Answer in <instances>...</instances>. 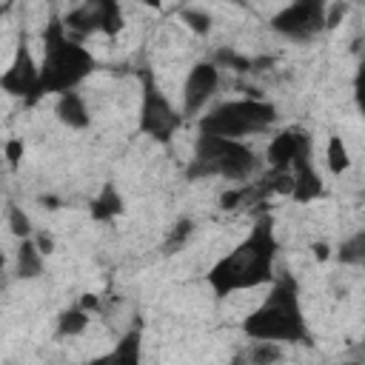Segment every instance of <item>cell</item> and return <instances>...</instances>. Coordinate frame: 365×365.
Listing matches in <instances>:
<instances>
[{
    "label": "cell",
    "instance_id": "obj_20",
    "mask_svg": "<svg viewBox=\"0 0 365 365\" xmlns=\"http://www.w3.org/2000/svg\"><path fill=\"white\" fill-rule=\"evenodd\" d=\"M356 100H359V108L365 111V63H362L359 77H356Z\"/></svg>",
    "mask_w": 365,
    "mask_h": 365
},
{
    "label": "cell",
    "instance_id": "obj_1",
    "mask_svg": "<svg viewBox=\"0 0 365 365\" xmlns=\"http://www.w3.org/2000/svg\"><path fill=\"white\" fill-rule=\"evenodd\" d=\"M274 257H277V240H274L268 222H259L228 257H222L211 268L208 282L220 297L262 285L271 279Z\"/></svg>",
    "mask_w": 365,
    "mask_h": 365
},
{
    "label": "cell",
    "instance_id": "obj_9",
    "mask_svg": "<svg viewBox=\"0 0 365 365\" xmlns=\"http://www.w3.org/2000/svg\"><path fill=\"white\" fill-rule=\"evenodd\" d=\"M217 80H220V74H217V66H211V63H197L188 71V77L182 83V117L197 114L208 103V97L217 91Z\"/></svg>",
    "mask_w": 365,
    "mask_h": 365
},
{
    "label": "cell",
    "instance_id": "obj_19",
    "mask_svg": "<svg viewBox=\"0 0 365 365\" xmlns=\"http://www.w3.org/2000/svg\"><path fill=\"white\" fill-rule=\"evenodd\" d=\"M182 20H188V26L194 29V31H208V14H200V11H191V9H185L182 11Z\"/></svg>",
    "mask_w": 365,
    "mask_h": 365
},
{
    "label": "cell",
    "instance_id": "obj_13",
    "mask_svg": "<svg viewBox=\"0 0 365 365\" xmlns=\"http://www.w3.org/2000/svg\"><path fill=\"white\" fill-rule=\"evenodd\" d=\"M43 257L46 254L37 248L34 240H23V245L17 251V277H23V279L37 277L43 271Z\"/></svg>",
    "mask_w": 365,
    "mask_h": 365
},
{
    "label": "cell",
    "instance_id": "obj_16",
    "mask_svg": "<svg viewBox=\"0 0 365 365\" xmlns=\"http://www.w3.org/2000/svg\"><path fill=\"white\" fill-rule=\"evenodd\" d=\"M325 160H328V168H331L334 174H342V171L351 165V157H348V148H345L342 137H331V140H328Z\"/></svg>",
    "mask_w": 365,
    "mask_h": 365
},
{
    "label": "cell",
    "instance_id": "obj_11",
    "mask_svg": "<svg viewBox=\"0 0 365 365\" xmlns=\"http://www.w3.org/2000/svg\"><path fill=\"white\" fill-rule=\"evenodd\" d=\"M88 365H140V334L137 331L125 334L108 354L97 356Z\"/></svg>",
    "mask_w": 365,
    "mask_h": 365
},
{
    "label": "cell",
    "instance_id": "obj_14",
    "mask_svg": "<svg viewBox=\"0 0 365 365\" xmlns=\"http://www.w3.org/2000/svg\"><path fill=\"white\" fill-rule=\"evenodd\" d=\"M120 208H123V200H120L117 188H114V185H106V188L97 194V200L91 202V217H94V220H111V217L120 214Z\"/></svg>",
    "mask_w": 365,
    "mask_h": 365
},
{
    "label": "cell",
    "instance_id": "obj_2",
    "mask_svg": "<svg viewBox=\"0 0 365 365\" xmlns=\"http://www.w3.org/2000/svg\"><path fill=\"white\" fill-rule=\"evenodd\" d=\"M245 334L257 342H302L308 339L302 308L297 299V288L291 279H282L271 288V294L248 314Z\"/></svg>",
    "mask_w": 365,
    "mask_h": 365
},
{
    "label": "cell",
    "instance_id": "obj_17",
    "mask_svg": "<svg viewBox=\"0 0 365 365\" xmlns=\"http://www.w3.org/2000/svg\"><path fill=\"white\" fill-rule=\"evenodd\" d=\"M339 259H342V262H351V265H365V231L356 234V237H351V240L342 245Z\"/></svg>",
    "mask_w": 365,
    "mask_h": 365
},
{
    "label": "cell",
    "instance_id": "obj_5",
    "mask_svg": "<svg viewBox=\"0 0 365 365\" xmlns=\"http://www.w3.org/2000/svg\"><path fill=\"white\" fill-rule=\"evenodd\" d=\"M277 111L271 103L262 100H231L217 106L211 114L202 117L200 134L222 137V140H242L254 131H262L274 123Z\"/></svg>",
    "mask_w": 365,
    "mask_h": 365
},
{
    "label": "cell",
    "instance_id": "obj_7",
    "mask_svg": "<svg viewBox=\"0 0 365 365\" xmlns=\"http://www.w3.org/2000/svg\"><path fill=\"white\" fill-rule=\"evenodd\" d=\"M325 23V9L319 3H297V6H285L277 17H274V29L288 34V37H311L314 31H319Z\"/></svg>",
    "mask_w": 365,
    "mask_h": 365
},
{
    "label": "cell",
    "instance_id": "obj_12",
    "mask_svg": "<svg viewBox=\"0 0 365 365\" xmlns=\"http://www.w3.org/2000/svg\"><path fill=\"white\" fill-rule=\"evenodd\" d=\"M57 117L68 125V128H86L88 125V108L83 103V97L77 91H68V94H60L57 100Z\"/></svg>",
    "mask_w": 365,
    "mask_h": 365
},
{
    "label": "cell",
    "instance_id": "obj_6",
    "mask_svg": "<svg viewBox=\"0 0 365 365\" xmlns=\"http://www.w3.org/2000/svg\"><path fill=\"white\" fill-rule=\"evenodd\" d=\"M180 123H182V114H177V108L160 94L154 80L145 77L143 106H140V128L145 134H151L154 140H171V134L180 128Z\"/></svg>",
    "mask_w": 365,
    "mask_h": 365
},
{
    "label": "cell",
    "instance_id": "obj_21",
    "mask_svg": "<svg viewBox=\"0 0 365 365\" xmlns=\"http://www.w3.org/2000/svg\"><path fill=\"white\" fill-rule=\"evenodd\" d=\"M34 242H37V248H40L43 254H51V248H54V240H51L48 234H37Z\"/></svg>",
    "mask_w": 365,
    "mask_h": 365
},
{
    "label": "cell",
    "instance_id": "obj_4",
    "mask_svg": "<svg viewBox=\"0 0 365 365\" xmlns=\"http://www.w3.org/2000/svg\"><path fill=\"white\" fill-rule=\"evenodd\" d=\"M257 157L242 140H222L200 134L191 174L200 177H225V180H245L254 174Z\"/></svg>",
    "mask_w": 365,
    "mask_h": 365
},
{
    "label": "cell",
    "instance_id": "obj_8",
    "mask_svg": "<svg viewBox=\"0 0 365 365\" xmlns=\"http://www.w3.org/2000/svg\"><path fill=\"white\" fill-rule=\"evenodd\" d=\"M0 83H3V88H6L9 94H14V97H29V94H34V91H43L40 66L31 60V54H29L26 46L14 54V60H11V66L3 71Z\"/></svg>",
    "mask_w": 365,
    "mask_h": 365
},
{
    "label": "cell",
    "instance_id": "obj_3",
    "mask_svg": "<svg viewBox=\"0 0 365 365\" xmlns=\"http://www.w3.org/2000/svg\"><path fill=\"white\" fill-rule=\"evenodd\" d=\"M91 66H94L91 54L80 43H71L60 31V26H51V31L46 34V54L40 60L43 91H57V94L74 91V86L91 71Z\"/></svg>",
    "mask_w": 365,
    "mask_h": 365
},
{
    "label": "cell",
    "instance_id": "obj_10",
    "mask_svg": "<svg viewBox=\"0 0 365 365\" xmlns=\"http://www.w3.org/2000/svg\"><path fill=\"white\" fill-rule=\"evenodd\" d=\"M308 154V137L297 128H288L282 134H277L268 145V163L274 168H285V165H294L299 157Z\"/></svg>",
    "mask_w": 365,
    "mask_h": 365
},
{
    "label": "cell",
    "instance_id": "obj_18",
    "mask_svg": "<svg viewBox=\"0 0 365 365\" xmlns=\"http://www.w3.org/2000/svg\"><path fill=\"white\" fill-rule=\"evenodd\" d=\"M9 225H11V231H14L17 237H29V217H26L17 205L9 208Z\"/></svg>",
    "mask_w": 365,
    "mask_h": 365
},
{
    "label": "cell",
    "instance_id": "obj_15",
    "mask_svg": "<svg viewBox=\"0 0 365 365\" xmlns=\"http://www.w3.org/2000/svg\"><path fill=\"white\" fill-rule=\"evenodd\" d=\"M86 325H88V311L80 305V308H71V311H63V314H60L57 331H60L63 336H77V334L86 331Z\"/></svg>",
    "mask_w": 365,
    "mask_h": 365
},
{
    "label": "cell",
    "instance_id": "obj_22",
    "mask_svg": "<svg viewBox=\"0 0 365 365\" xmlns=\"http://www.w3.org/2000/svg\"><path fill=\"white\" fill-rule=\"evenodd\" d=\"M348 365H356V362H348Z\"/></svg>",
    "mask_w": 365,
    "mask_h": 365
}]
</instances>
